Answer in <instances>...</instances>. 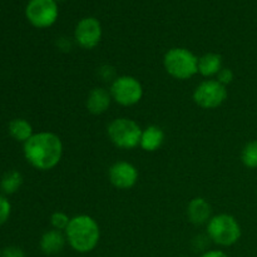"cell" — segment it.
Returning <instances> with one entry per match:
<instances>
[{
  "mask_svg": "<svg viewBox=\"0 0 257 257\" xmlns=\"http://www.w3.org/2000/svg\"><path fill=\"white\" fill-rule=\"evenodd\" d=\"M24 157L32 167L50 171L60 163L64 152L59 136L53 132L34 133L24 143Z\"/></svg>",
  "mask_w": 257,
  "mask_h": 257,
  "instance_id": "6da1fadb",
  "label": "cell"
},
{
  "mask_svg": "<svg viewBox=\"0 0 257 257\" xmlns=\"http://www.w3.org/2000/svg\"><path fill=\"white\" fill-rule=\"evenodd\" d=\"M64 233L68 245L78 253L92 252L100 240L99 225L89 215H78L70 218Z\"/></svg>",
  "mask_w": 257,
  "mask_h": 257,
  "instance_id": "7a4b0ae2",
  "label": "cell"
},
{
  "mask_svg": "<svg viewBox=\"0 0 257 257\" xmlns=\"http://www.w3.org/2000/svg\"><path fill=\"white\" fill-rule=\"evenodd\" d=\"M210 240L221 247H230L238 242L242 231L238 221L228 213H220L211 217L206 225Z\"/></svg>",
  "mask_w": 257,
  "mask_h": 257,
  "instance_id": "3957f363",
  "label": "cell"
},
{
  "mask_svg": "<svg viewBox=\"0 0 257 257\" xmlns=\"http://www.w3.org/2000/svg\"><path fill=\"white\" fill-rule=\"evenodd\" d=\"M163 67L175 79L187 80L198 73V57L187 48H172L165 54Z\"/></svg>",
  "mask_w": 257,
  "mask_h": 257,
  "instance_id": "277c9868",
  "label": "cell"
},
{
  "mask_svg": "<svg viewBox=\"0 0 257 257\" xmlns=\"http://www.w3.org/2000/svg\"><path fill=\"white\" fill-rule=\"evenodd\" d=\"M107 133L115 147L120 150H133L140 146L142 128L131 118H115L108 125Z\"/></svg>",
  "mask_w": 257,
  "mask_h": 257,
  "instance_id": "5b68a950",
  "label": "cell"
},
{
  "mask_svg": "<svg viewBox=\"0 0 257 257\" xmlns=\"http://www.w3.org/2000/svg\"><path fill=\"white\" fill-rule=\"evenodd\" d=\"M109 92L113 102L122 107H132L142 99L143 85L132 75H119L110 83Z\"/></svg>",
  "mask_w": 257,
  "mask_h": 257,
  "instance_id": "8992f818",
  "label": "cell"
},
{
  "mask_svg": "<svg viewBox=\"0 0 257 257\" xmlns=\"http://www.w3.org/2000/svg\"><path fill=\"white\" fill-rule=\"evenodd\" d=\"M25 17L33 27L47 29L53 27L59 17V7L55 0H29Z\"/></svg>",
  "mask_w": 257,
  "mask_h": 257,
  "instance_id": "52a82bcc",
  "label": "cell"
},
{
  "mask_svg": "<svg viewBox=\"0 0 257 257\" xmlns=\"http://www.w3.org/2000/svg\"><path fill=\"white\" fill-rule=\"evenodd\" d=\"M227 87L217 79H206L196 87L193 100L202 109H216L227 99Z\"/></svg>",
  "mask_w": 257,
  "mask_h": 257,
  "instance_id": "ba28073f",
  "label": "cell"
},
{
  "mask_svg": "<svg viewBox=\"0 0 257 257\" xmlns=\"http://www.w3.org/2000/svg\"><path fill=\"white\" fill-rule=\"evenodd\" d=\"M103 29L99 20L94 17H87L77 23L74 29V40L80 48L92 50L102 40Z\"/></svg>",
  "mask_w": 257,
  "mask_h": 257,
  "instance_id": "9c48e42d",
  "label": "cell"
},
{
  "mask_svg": "<svg viewBox=\"0 0 257 257\" xmlns=\"http://www.w3.org/2000/svg\"><path fill=\"white\" fill-rule=\"evenodd\" d=\"M138 170L135 165L127 161L113 163L108 171V178L113 187L118 190H131L138 182Z\"/></svg>",
  "mask_w": 257,
  "mask_h": 257,
  "instance_id": "30bf717a",
  "label": "cell"
},
{
  "mask_svg": "<svg viewBox=\"0 0 257 257\" xmlns=\"http://www.w3.org/2000/svg\"><path fill=\"white\" fill-rule=\"evenodd\" d=\"M188 221L193 225H207L212 217V207L203 197H196L190 201L187 206Z\"/></svg>",
  "mask_w": 257,
  "mask_h": 257,
  "instance_id": "8fae6325",
  "label": "cell"
},
{
  "mask_svg": "<svg viewBox=\"0 0 257 257\" xmlns=\"http://www.w3.org/2000/svg\"><path fill=\"white\" fill-rule=\"evenodd\" d=\"M112 102L113 99L109 90L102 87H95L88 94L85 105L88 112L94 115H100L107 112Z\"/></svg>",
  "mask_w": 257,
  "mask_h": 257,
  "instance_id": "7c38bea8",
  "label": "cell"
},
{
  "mask_svg": "<svg viewBox=\"0 0 257 257\" xmlns=\"http://www.w3.org/2000/svg\"><path fill=\"white\" fill-rule=\"evenodd\" d=\"M67 237L63 231H58L52 228L48 230L47 232L43 233L40 237L39 246L43 253L48 256H54L62 252L67 245Z\"/></svg>",
  "mask_w": 257,
  "mask_h": 257,
  "instance_id": "4fadbf2b",
  "label": "cell"
},
{
  "mask_svg": "<svg viewBox=\"0 0 257 257\" xmlns=\"http://www.w3.org/2000/svg\"><path fill=\"white\" fill-rule=\"evenodd\" d=\"M165 142V132L158 125H148L142 130L140 147L146 152H156Z\"/></svg>",
  "mask_w": 257,
  "mask_h": 257,
  "instance_id": "5bb4252c",
  "label": "cell"
},
{
  "mask_svg": "<svg viewBox=\"0 0 257 257\" xmlns=\"http://www.w3.org/2000/svg\"><path fill=\"white\" fill-rule=\"evenodd\" d=\"M222 57L217 53H206L198 58V74L205 78H212L222 69Z\"/></svg>",
  "mask_w": 257,
  "mask_h": 257,
  "instance_id": "9a60e30c",
  "label": "cell"
},
{
  "mask_svg": "<svg viewBox=\"0 0 257 257\" xmlns=\"http://www.w3.org/2000/svg\"><path fill=\"white\" fill-rule=\"evenodd\" d=\"M9 133L15 141L25 143L34 133L33 127L24 118H15L9 123Z\"/></svg>",
  "mask_w": 257,
  "mask_h": 257,
  "instance_id": "2e32d148",
  "label": "cell"
},
{
  "mask_svg": "<svg viewBox=\"0 0 257 257\" xmlns=\"http://www.w3.org/2000/svg\"><path fill=\"white\" fill-rule=\"evenodd\" d=\"M23 185V176L22 173L18 172V171L12 170L8 171L4 176L2 177L0 181V188L4 193L7 195H13V193L18 192L19 188Z\"/></svg>",
  "mask_w": 257,
  "mask_h": 257,
  "instance_id": "e0dca14e",
  "label": "cell"
},
{
  "mask_svg": "<svg viewBox=\"0 0 257 257\" xmlns=\"http://www.w3.org/2000/svg\"><path fill=\"white\" fill-rule=\"evenodd\" d=\"M241 161L243 166L250 170L257 168V140L248 142L241 152Z\"/></svg>",
  "mask_w": 257,
  "mask_h": 257,
  "instance_id": "ac0fdd59",
  "label": "cell"
},
{
  "mask_svg": "<svg viewBox=\"0 0 257 257\" xmlns=\"http://www.w3.org/2000/svg\"><path fill=\"white\" fill-rule=\"evenodd\" d=\"M70 218L72 217H69L65 212L57 211V212L52 213V216H50V225H52V227L54 228V230L63 231V232H64V231L67 230L68 225H69Z\"/></svg>",
  "mask_w": 257,
  "mask_h": 257,
  "instance_id": "d6986e66",
  "label": "cell"
},
{
  "mask_svg": "<svg viewBox=\"0 0 257 257\" xmlns=\"http://www.w3.org/2000/svg\"><path fill=\"white\" fill-rule=\"evenodd\" d=\"M10 213H12V205H10L9 200L0 195V226L4 225L9 220Z\"/></svg>",
  "mask_w": 257,
  "mask_h": 257,
  "instance_id": "ffe728a7",
  "label": "cell"
},
{
  "mask_svg": "<svg viewBox=\"0 0 257 257\" xmlns=\"http://www.w3.org/2000/svg\"><path fill=\"white\" fill-rule=\"evenodd\" d=\"M98 75H99L100 79H102L103 82H110V83L117 78V75H115V69L109 64L102 65V67L98 69Z\"/></svg>",
  "mask_w": 257,
  "mask_h": 257,
  "instance_id": "44dd1931",
  "label": "cell"
},
{
  "mask_svg": "<svg viewBox=\"0 0 257 257\" xmlns=\"http://www.w3.org/2000/svg\"><path fill=\"white\" fill-rule=\"evenodd\" d=\"M216 79H217L221 84L227 87L228 84H231V83L233 82V79H235V74H233V72L230 69V68H222V69L220 70V73L216 75Z\"/></svg>",
  "mask_w": 257,
  "mask_h": 257,
  "instance_id": "7402d4cb",
  "label": "cell"
},
{
  "mask_svg": "<svg viewBox=\"0 0 257 257\" xmlns=\"http://www.w3.org/2000/svg\"><path fill=\"white\" fill-rule=\"evenodd\" d=\"M2 257H25V252L18 246H8L2 251Z\"/></svg>",
  "mask_w": 257,
  "mask_h": 257,
  "instance_id": "603a6c76",
  "label": "cell"
},
{
  "mask_svg": "<svg viewBox=\"0 0 257 257\" xmlns=\"http://www.w3.org/2000/svg\"><path fill=\"white\" fill-rule=\"evenodd\" d=\"M200 257H230L222 250H207Z\"/></svg>",
  "mask_w": 257,
  "mask_h": 257,
  "instance_id": "cb8c5ba5",
  "label": "cell"
},
{
  "mask_svg": "<svg viewBox=\"0 0 257 257\" xmlns=\"http://www.w3.org/2000/svg\"><path fill=\"white\" fill-rule=\"evenodd\" d=\"M57 45L60 50H63V52H69V50L72 49V43H70L67 38H60L57 42Z\"/></svg>",
  "mask_w": 257,
  "mask_h": 257,
  "instance_id": "d4e9b609",
  "label": "cell"
},
{
  "mask_svg": "<svg viewBox=\"0 0 257 257\" xmlns=\"http://www.w3.org/2000/svg\"><path fill=\"white\" fill-rule=\"evenodd\" d=\"M57 3H60V2H64V0H55Z\"/></svg>",
  "mask_w": 257,
  "mask_h": 257,
  "instance_id": "484cf974",
  "label": "cell"
},
{
  "mask_svg": "<svg viewBox=\"0 0 257 257\" xmlns=\"http://www.w3.org/2000/svg\"><path fill=\"white\" fill-rule=\"evenodd\" d=\"M0 257H2V250H0Z\"/></svg>",
  "mask_w": 257,
  "mask_h": 257,
  "instance_id": "4316f807",
  "label": "cell"
}]
</instances>
